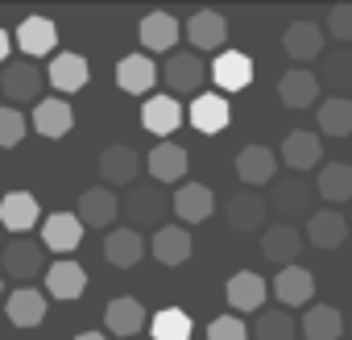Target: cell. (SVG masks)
I'll return each instance as SVG.
<instances>
[{
	"label": "cell",
	"mask_w": 352,
	"mask_h": 340,
	"mask_svg": "<svg viewBox=\"0 0 352 340\" xmlns=\"http://www.w3.org/2000/svg\"><path fill=\"white\" fill-rule=\"evenodd\" d=\"M315 96H319V75L307 71V67H294V71H286L278 79V100L286 108H311Z\"/></svg>",
	"instance_id": "83f0119b"
},
{
	"label": "cell",
	"mask_w": 352,
	"mask_h": 340,
	"mask_svg": "<svg viewBox=\"0 0 352 340\" xmlns=\"http://www.w3.org/2000/svg\"><path fill=\"white\" fill-rule=\"evenodd\" d=\"M9 50H13V38L0 30V63H9Z\"/></svg>",
	"instance_id": "ee69618b"
},
{
	"label": "cell",
	"mask_w": 352,
	"mask_h": 340,
	"mask_svg": "<svg viewBox=\"0 0 352 340\" xmlns=\"http://www.w3.org/2000/svg\"><path fill=\"white\" fill-rule=\"evenodd\" d=\"M340 332H344V319H340V311L336 307H307L302 311V319H298V336H307V340H340Z\"/></svg>",
	"instance_id": "e575fe53"
},
{
	"label": "cell",
	"mask_w": 352,
	"mask_h": 340,
	"mask_svg": "<svg viewBox=\"0 0 352 340\" xmlns=\"http://www.w3.org/2000/svg\"><path fill=\"white\" fill-rule=\"evenodd\" d=\"M212 79L220 92H245L253 83V59L241 50H220V59L212 63Z\"/></svg>",
	"instance_id": "2e32d148"
},
{
	"label": "cell",
	"mask_w": 352,
	"mask_h": 340,
	"mask_svg": "<svg viewBox=\"0 0 352 340\" xmlns=\"http://www.w3.org/2000/svg\"><path fill=\"white\" fill-rule=\"evenodd\" d=\"M100 175L108 187H133L141 175V153L133 145H108L100 153Z\"/></svg>",
	"instance_id": "9c48e42d"
},
{
	"label": "cell",
	"mask_w": 352,
	"mask_h": 340,
	"mask_svg": "<svg viewBox=\"0 0 352 340\" xmlns=\"http://www.w3.org/2000/svg\"><path fill=\"white\" fill-rule=\"evenodd\" d=\"M261 253L274 262V266H294V257L302 253V233L294 224H270L261 233Z\"/></svg>",
	"instance_id": "ac0fdd59"
},
{
	"label": "cell",
	"mask_w": 352,
	"mask_h": 340,
	"mask_svg": "<svg viewBox=\"0 0 352 340\" xmlns=\"http://www.w3.org/2000/svg\"><path fill=\"white\" fill-rule=\"evenodd\" d=\"M145 170L153 175V183H183L187 179V170H191V153L183 145H174V141H157L145 158Z\"/></svg>",
	"instance_id": "277c9868"
},
{
	"label": "cell",
	"mask_w": 352,
	"mask_h": 340,
	"mask_svg": "<svg viewBox=\"0 0 352 340\" xmlns=\"http://www.w3.org/2000/svg\"><path fill=\"white\" fill-rule=\"evenodd\" d=\"M311 295H315V278H311V270H302V266H286V270H278V278H274V299H282L286 311H290V307H307Z\"/></svg>",
	"instance_id": "cb8c5ba5"
},
{
	"label": "cell",
	"mask_w": 352,
	"mask_h": 340,
	"mask_svg": "<svg viewBox=\"0 0 352 340\" xmlns=\"http://www.w3.org/2000/svg\"><path fill=\"white\" fill-rule=\"evenodd\" d=\"M38 220H42V208H38V200L30 191H9L5 200H0V229L30 233Z\"/></svg>",
	"instance_id": "d6986e66"
},
{
	"label": "cell",
	"mask_w": 352,
	"mask_h": 340,
	"mask_svg": "<svg viewBox=\"0 0 352 340\" xmlns=\"http://www.w3.org/2000/svg\"><path fill=\"white\" fill-rule=\"evenodd\" d=\"M187 120H191L199 133L216 137V133H224V129H228V120H232V108H228V100H224L220 92H204V96H195V100H191V108H187Z\"/></svg>",
	"instance_id": "8fae6325"
},
{
	"label": "cell",
	"mask_w": 352,
	"mask_h": 340,
	"mask_svg": "<svg viewBox=\"0 0 352 340\" xmlns=\"http://www.w3.org/2000/svg\"><path fill=\"white\" fill-rule=\"evenodd\" d=\"M187 38H191L195 50H220V46L228 42V17L216 13V9H199V13H191V21H187Z\"/></svg>",
	"instance_id": "9a60e30c"
},
{
	"label": "cell",
	"mask_w": 352,
	"mask_h": 340,
	"mask_svg": "<svg viewBox=\"0 0 352 340\" xmlns=\"http://www.w3.org/2000/svg\"><path fill=\"white\" fill-rule=\"evenodd\" d=\"M157 75H162V67H157L149 54H124V59L116 63V87L129 92V96H145V92H153Z\"/></svg>",
	"instance_id": "30bf717a"
},
{
	"label": "cell",
	"mask_w": 352,
	"mask_h": 340,
	"mask_svg": "<svg viewBox=\"0 0 352 340\" xmlns=\"http://www.w3.org/2000/svg\"><path fill=\"white\" fill-rule=\"evenodd\" d=\"M170 212L179 216L183 224H204V220L216 212V195H212V187H204V183H183L179 191L170 195Z\"/></svg>",
	"instance_id": "ba28073f"
},
{
	"label": "cell",
	"mask_w": 352,
	"mask_h": 340,
	"mask_svg": "<svg viewBox=\"0 0 352 340\" xmlns=\"http://www.w3.org/2000/svg\"><path fill=\"white\" fill-rule=\"evenodd\" d=\"M344 237H348V220H344L336 208L311 212V220H307V241H311L315 249H340Z\"/></svg>",
	"instance_id": "f1b7e54d"
},
{
	"label": "cell",
	"mask_w": 352,
	"mask_h": 340,
	"mask_svg": "<svg viewBox=\"0 0 352 340\" xmlns=\"http://www.w3.org/2000/svg\"><path fill=\"white\" fill-rule=\"evenodd\" d=\"M137 38H141V46L149 54H162V50L174 54V46H179V21H174L170 13H149V17H141Z\"/></svg>",
	"instance_id": "484cf974"
},
{
	"label": "cell",
	"mask_w": 352,
	"mask_h": 340,
	"mask_svg": "<svg viewBox=\"0 0 352 340\" xmlns=\"http://www.w3.org/2000/svg\"><path fill=\"white\" fill-rule=\"evenodd\" d=\"M71 125H75V108H71L67 100H38V108H34V129H38L42 137L58 141V137L71 133Z\"/></svg>",
	"instance_id": "836d02e7"
},
{
	"label": "cell",
	"mask_w": 352,
	"mask_h": 340,
	"mask_svg": "<svg viewBox=\"0 0 352 340\" xmlns=\"http://www.w3.org/2000/svg\"><path fill=\"white\" fill-rule=\"evenodd\" d=\"M208 340H249V328L241 315H216L208 323Z\"/></svg>",
	"instance_id": "b9f144b4"
},
{
	"label": "cell",
	"mask_w": 352,
	"mask_h": 340,
	"mask_svg": "<svg viewBox=\"0 0 352 340\" xmlns=\"http://www.w3.org/2000/svg\"><path fill=\"white\" fill-rule=\"evenodd\" d=\"M25 129H30V120H25V112L21 108H0V149H13V145H21V137H25Z\"/></svg>",
	"instance_id": "60d3db41"
},
{
	"label": "cell",
	"mask_w": 352,
	"mask_h": 340,
	"mask_svg": "<svg viewBox=\"0 0 352 340\" xmlns=\"http://www.w3.org/2000/svg\"><path fill=\"white\" fill-rule=\"evenodd\" d=\"M141 328H145V307L137 299L120 295V299H112L104 307V332H112V336H137Z\"/></svg>",
	"instance_id": "1f68e13d"
},
{
	"label": "cell",
	"mask_w": 352,
	"mask_h": 340,
	"mask_svg": "<svg viewBox=\"0 0 352 340\" xmlns=\"http://www.w3.org/2000/svg\"><path fill=\"white\" fill-rule=\"evenodd\" d=\"M208 75H212V67H208L195 50H174V54L166 59V67H162L166 87L179 92V96H183V92H199Z\"/></svg>",
	"instance_id": "3957f363"
},
{
	"label": "cell",
	"mask_w": 352,
	"mask_h": 340,
	"mask_svg": "<svg viewBox=\"0 0 352 340\" xmlns=\"http://www.w3.org/2000/svg\"><path fill=\"white\" fill-rule=\"evenodd\" d=\"M79 241H83V224H79L75 212H54V216L42 220V245L46 249L71 253V249H79Z\"/></svg>",
	"instance_id": "7402d4cb"
},
{
	"label": "cell",
	"mask_w": 352,
	"mask_h": 340,
	"mask_svg": "<svg viewBox=\"0 0 352 340\" xmlns=\"http://www.w3.org/2000/svg\"><path fill=\"white\" fill-rule=\"evenodd\" d=\"M319 158H323V141H319V133H311V129H294V133H286V141H282V162L290 166V175H302V170L319 166Z\"/></svg>",
	"instance_id": "4fadbf2b"
},
{
	"label": "cell",
	"mask_w": 352,
	"mask_h": 340,
	"mask_svg": "<svg viewBox=\"0 0 352 340\" xmlns=\"http://www.w3.org/2000/svg\"><path fill=\"white\" fill-rule=\"evenodd\" d=\"M298 336V323L286 307H274V311H257V323H253V340H294Z\"/></svg>",
	"instance_id": "74e56055"
},
{
	"label": "cell",
	"mask_w": 352,
	"mask_h": 340,
	"mask_svg": "<svg viewBox=\"0 0 352 340\" xmlns=\"http://www.w3.org/2000/svg\"><path fill=\"white\" fill-rule=\"evenodd\" d=\"M141 125H145V133L170 141V133L183 125V104L174 96H153V100L141 104Z\"/></svg>",
	"instance_id": "5bb4252c"
},
{
	"label": "cell",
	"mask_w": 352,
	"mask_h": 340,
	"mask_svg": "<svg viewBox=\"0 0 352 340\" xmlns=\"http://www.w3.org/2000/svg\"><path fill=\"white\" fill-rule=\"evenodd\" d=\"M46 79L54 83V92H79V87H87L91 67H87V59H83V54L63 50V54H54V63H50Z\"/></svg>",
	"instance_id": "4316f807"
},
{
	"label": "cell",
	"mask_w": 352,
	"mask_h": 340,
	"mask_svg": "<svg viewBox=\"0 0 352 340\" xmlns=\"http://www.w3.org/2000/svg\"><path fill=\"white\" fill-rule=\"evenodd\" d=\"M153 257L162 262V266H183L187 257H191V233L183 229V224H162L157 233H153Z\"/></svg>",
	"instance_id": "d6a6232c"
},
{
	"label": "cell",
	"mask_w": 352,
	"mask_h": 340,
	"mask_svg": "<svg viewBox=\"0 0 352 340\" xmlns=\"http://www.w3.org/2000/svg\"><path fill=\"white\" fill-rule=\"evenodd\" d=\"M319 195L331 204H348L352 200V166L348 162H327L319 170Z\"/></svg>",
	"instance_id": "d590c367"
},
{
	"label": "cell",
	"mask_w": 352,
	"mask_h": 340,
	"mask_svg": "<svg viewBox=\"0 0 352 340\" xmlns=\"http://www.w3.org/2000/svg\"><path fill=\"white\" fill-rule=\"evenodd\" d=\"M323 38L327 34L315 21H294V25H286L282 46H286V54L294 63H311V59H323Z\"/></svg>",
	"instance_id": "44dd1931"
},
{
	"label": "cell",
	"mask_w": 352,
	"mask_h": 340,
	"mask_svg": "<svg viewBox=\"0 0 352 340\" xmlns=\"http://www.w3.org/2000/svg\"><path fill=\"white\" fill-rule=\"evenodd\" d=\"M116 212H120V200L108 191V187H87L83 195H79V224L83 229H108L112 220H116Z\"/></svg>",
	"instance_id": "e0dca14e"
},
{
	"label": "cell",
	"mask_w": 352,
	"mask_h": 340,
	"mask_svg": "<svg viewBox=\"0 0 352 340\" xmlns=\"http://www.w3.org/2000/svg\"><path fill=\"white\" fill-rule=\"evenodd\" d=\"M319 133L327 137H348L352 133V100L348 96H331L319 104Z\"/></svg>",
	"instance_id": "8d00e7d4"
},
{
	"label": "cell",
	"mask_w": 352,
	"mask_h": 340,
	"mask_svg": "<svg viewBox=\"0 0 352 340\" xmlns=\"http://www.w3.org/2000/svg\"><path fill=\"white\" fill-rule=\"evenodd\" d=\"M75 340H108V336H104V332H79Z\"/></svg>",
	"instance_id": "f6af8a7d"
},
{
	"label": "cell",
	"mask_w": 352,
	"mask_h": 340,
	"mask_svg": "<svg viewBox=\"0 0 352 340\" xmlns=\"http://www.w3.org/2000/svg\"><path fill=\"white\" fill-rule=\"evenodd\" d=\"M0 266H5V274H9L13 282H30V278H38L42 266H46V262H42V245L17 237V241H9L5 249H0Z\"/></svg>",
	"instance_id": "52a82bcc"
},
{
	"label": "cell",
	"mask_w": 352,
	"mask_h": 340,
	"mask_svg": "<svg viewBox=\"0 0 352 340\" xmlns=\"http://www.w3.org/2000/svg\"><path fill=\"white\" fill-rule=\"evenodd\" d=\"M124 212H129V220L141 224V229H149V224L162 229V216L170 212V195H166L157 183H133L129 195H124Z\"/></svg>",
	"instance_id": "7a4b0ae2"
},
{
	"label": "cell",
	"mask_w": 352,
	"mask_h": 340,
	"mask_svg": "<svg viewBox=\"0 0 352 340\" xmlns=\"http://www.w3.org/2000/svg\"><path fill=\"white\" fill-rule=\"evenodd\" d=\"M265 204H270V212L278 216V224H294L298 216H307V220H311V187H307L298 175L274 179V183H270Z\"/></svg>",
	"instance_id": "6da1fadb"
},
{
	"label": "cell",
	"mask_w": 352,
	"mask_h": 340,
	"mask_svg": "<svg viewBox=\"0 0 352 340\" xmlns=\"http://www.w3.org/2000/svg\"><path fill=\"white\" fill-rule=\"evenodd\" d=\"M224 295H228L232 311H261V303L270 299V286H265V278H261V274L241 270V274H232V278H228Z\"/></svg>",
	"instance_id": "d4e9b609"
},
{
	"label": "cell",
	"mask_w": 352,
	"mask_h": 340,
	"mask_svg": "<svg viewBox=\"0 0 352 340\" xmlns=\"http://www.w3.org/2000/svg\"><path fill=\"white\" fill-rule=\"evenodd\" d=\"M104 257H108V266H116V270H133V266L145 257L141 233H137V229H116V233H108V237H104Z\"/></svg>",
	"instance_id": "4dcf8cb0"
},
{
	"label": "cell",
	"mask_w": 352,
	"mask_h": 340,
	"mask_svg": "<svg viewBox=\"0 0 352 340\" xmlns=\"http://www.w3.org/2000/svg\"><path fill=\"white\" fill-rule=\"evenodd\" d=\"M224 216H228L232 229H241V233H257V229L265 224V216H270V204H265V195H257V191L245 187V191L228 195Z\"/></svg>",
	"instance_id": "7c38bea8"
},
{
	"label": "cell",
	"mask_w": 352,
	"mask_h": 340,
	"mask_svg": "<svg viewBox=\"0 0 352 340\" xmlns=\"http://www.w3.org/2000/svg\"><path fill=\"white\" fill-rule=\"evenodd\" d=\"M0 299H5V274H0Z\"/></svg>",
	"instance_id": "bcb514c9"
},
{
	"label": "cell",
	"mask_w": 352,
	"mask_h": 340,
	"mask_svg": "<svg viewBox=\"0 0 352 340\" xmlns=\"http://www.w3.org/2000/svg\"><path fill=\"white\" fill-rule=\"evenodd\" d=\"M236 175L241 183L253 191V187H270L278 179V153L270 145H245L236 153Z\"/></svg>",
	"instance_id": "5b68a950"
},
{
	"label": "cell",
	"mask_w": 352,
	"mask_h": 340,
	"mask_svg": "<svg viewBox=\"0 0 352 340\" xmlns=\"http://www.w3.org/2000/svg\"><path fill=\"white\" fill-rule=\"evenodd\" d=\"M319 79L336 92V96H344L348 87H352V50H323V67H319Z\"/></svg>",
	"instance_id": "ab89813d"
},
{
	"label": "cell",
	"mask_w": 352,
	"mask_h": 340,
	"mask_svg": "<svg viewBox=\"0 0 352 340\" xmlns=\"http://www.w3.org/2000/svg\"><path fill=\"white\" fill-rule=\"evenodd\" d=\"M327 34L340 42V46H352V5H336L327 13Z\"/></svg>",
	"instance_id": "7bdbcfd3"
},
{
	"label": "cell",
	"mask_w": 352,
	"mask_h": 340,
	"mask_svg": "<svg viewBox=\"0 0 352 340\" xmlns=\"http://www.w3.org/2000/svg\"><path fill=\"white\" fill-rule=\"evenodd\" d=\"M87 290V270L79 262H54L46 270V295L58 299V303H71Z\"/></svg>",
	"instance_id": "603a6c76"
},
{
	"label": "cell",
	"mask_w": 352,
	"mask_h": 340,
	"mask_svg": "<svg viewBox=\"0 0 352 340\" xmlns=\"http://www.w3.org/2000/svg\"><path fill=\"white\" fill-rule=\"evenodd\" d=\"M17 46H21L25 59H42L58 46V25L50 17H25L17 25Z\"/></svg>",
	"instance_id": "ffe728a7"
},
{
	"label": "cell",
	"mask_w": 352,
	"mask_h": 340,
	"mask_svg": "<svg viewBox=\"0 0 352 340\" xmlns=\"http://www.w3.org/2000/svg\"><path fill=\"white\" fill-rule=\"evenodd\" d=\"M153 340H191V332H195V323H191V315L183 311V307H162V311H153Z\"/></svg>",
	"instance_id": "f35d334b"
},
{
	"label": "cell",
	"mask_w": 352,
	"mask_h": 340,
	"mask_svg": "<svg viewBox=\"0 0 352 340\" xmlns=\"http://www.w3.org/2000/svg\"><path fill=\"white\" fill-rule=\"evenodd\" d=\"M42 87H46V75H42V67H38V63H30V59L9 63V67H5V75H0V92H5V100H17V104L38 100V96H42Z\"/></svg>",
	"instance_id": "8992f818"
},
{
	"label": "cell",
	"mask_w": 352,
	"mask_h": 340,
	"mask_svg": "<svg viewBox=\"0 0 352 340\" xmlns=\"http://www.w3.org/2000/svg\"><path fill=\"white\" fill-rule=\"evenodd\" d=\"M46 295L38 290V286H17L9 299H5V311H9V319L17 323V328H38L42 319H46Z\"/></svg>",
	"instance_id": "f546056e"
}]
</instances>
